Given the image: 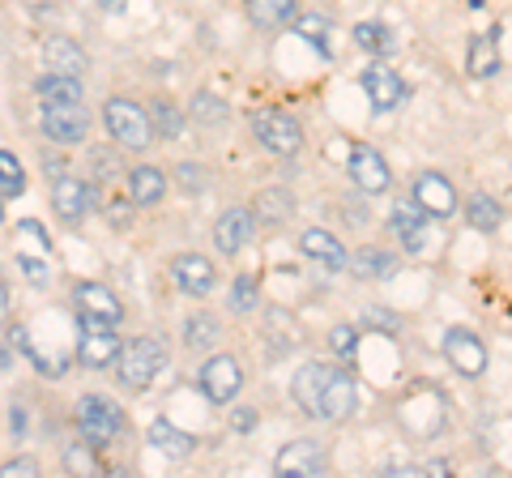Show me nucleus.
Masks as SVG:
<instances>
[{
  "mask_svg": "<svg viewBox=\"0 0 512 478\" xmlns=\"http://www.w3.org/2000/svg\"><path fill=\"white\" fill-rule=\"evenodd\" d=\"M116 376L124 389H150L158 376L167 372V342L158 333H146V338H133L124 342V355L116 363Z\"/></svg>",
  "mask_w": 512,
  "mask_h": 478,
  "instance_id": "1",
  "label": "nucleus"
},
{
  "mask_svg": "<svg viewBox=\"0 0 512 478\" xmlns=\"http://www.w3.org/2000/svg\"><path fill=\"white\" fill-rule=\"evenodd\" d=\"M77 325H82V342H77V359L86 368H116L124 355V342L116 333V321H103V316L77 312Z\"/></svg>",
  "mask_w": 512,
  "mask_h": 478,
  "instance_id": "2",
  "label": "nucleus"
},
{
  "mask_svg": "<svg viewBox=\"0 0 512 478\" xmlns=\"http://www.w3.org/2000/svg\"><path fill=\"white\" fill-rule=\"evenodd\" d=\"M103 120H107V133L116 146L124 150H146L154 141V120L146 107H137L133 99H111L103 107Z\"/></svg>",
  "mask_w": 512,
  "mask_h": 478,
  "instance_id": "3",
  "label": "nucleus"
},
{
  "mask_svg": "<svg viewBox=\"0 0 512 478\" xmlns=\"http://www.w3.org/2000/svg\"><path fill=\"white\" fill-rule=\"evenodd\" d=\"M77 427H82V440L107 449V444L124 432V414L116 402H107L103 393H86L82 402H77Z\"/></svg>",
  "mask_w": 512,
  "mask_h": 478,
  "instance_id": "4",
  "label": "nucleus"
},
{
  "mask_svg": "<svg viewBox=\"0 0 512 478\" xmlns=\"http://www.w3.org/2000/svg\"><path fill=\"white\" fill-rule=\"evenodd\" d=\"M39 129L60 146H77L90 133V111L86 103H39Z\"/></svg>",
  "mask_w": 512,
  "mask_h": 478,
  "instance_id": "5",
  "label": "nucleus"
},
{
  "mask_svg": "<svg viewBox=\"0 0 512 478\" xmlns=\"http://www.w3.org/2000/svg\"><path fill=\"white\" fill-rule=\"evenodd\" d=\"M252 133L269 154H278V158H295L299 146H303L299 124L286 116V111H252Z\"/></svg>",
  "mask_w": 512,
  "mask_h": 478,
  "instance_id": "6",
  "label": "nucleus"
},
{
  "mask_svg": "<svg viewBox=\"0 0 512 478\" xmlns=\"http://www.w3.org/2000/svg\"><path fill=\"white\" fill-rule=\"evenodd\" d=\"M239 389H244V368H239V359L231 355H210L201 368V393L210 397L214 406H227L239 397Z\"/></svg>",
  "mask_w": 512,
  "mask_h": 478,
  "instance_id": "7",
  "label": "nucleus"
},
{
  "mask_svg": "<svg viewBox=\"0 0 512 478\" xmlns=\"http://www.w3.org/2000/svg\"><path fill=\"white\" fill-rule=\"evenodd\" d=\"M444 359L453 363V372H461V376H483L487 372V346H483V338H478L474 329H448L444 333Z\"/></svg>",
  "mask_w": 512,
  "mask_h": 478,
  "instance_id": "8",
  "label": "nucleus"
},
{
  "mask_svg": "<svg viewBox=\"0 0 512 478\" xmlns=\"http://www.w3.org/2000/svg\"><path fill=\"white\" fill-rule=\"evenodd\" d=\"M252 235H256V218H252V210H244V205L222 210V218L214 222V248L222 252V257L244 252L252 244Z\"/></svg>",
  "mask_w": 512,
  "mask_h": 478,
  "instance_id": "9",
  "label": "nucleus"
},
{
  "mask_svg": "<svg viewBox=\"0 0 512 478\" xmlns=\"http://www.w3.org/2000/svg\"><path fill=\"white\" fill-rule=\"evenodd\" d=\"M427 210L414 197L406 201H393V210H389V231L402 239V248L406 252H423L427 248Z\"/></svg>",
  "mask_w": 512,
  "mask_h": 478,
  "instance_id": "10",
  "label": "nucleus"
},
{
  "mask_svg": "<svg viewBox=\"0 0 512 478\" xmlns=\"http://www.w3.org/2000/svg\"><path fill=\"white\" fill-rule=\"evenodd\" d=\"M325 466H329V457H325V449H320L316 440H291L274 457V470L278 474H295V478H320Z\"/></svg>",
  "mask_w": 512,
  "mask_h": 478,
  "instance_id": "11",
  "label": "nucleus"
},
{
  "mask_svg": "<svg viewBox=\"0 0 512 478\" xmlns=\"http://www.w3.org/2000/svg\"><path fill=\"white\" fill-rule=\"evenodd\" d=\"M52 210L64 222H82L94 210V184L77 180V175H60V180L52 184Z\"/></svg>",
  "mask_w": 512,
  "mask_h": 478,
  "instance_id": "12",
  "label": "nucleus"
},
{
  "mask_svg": "<svg viewBox=\"0 0 512 478\" xmlns=\"http://www.w3.org/2000/svg\"><path fill=\"white\" fill-rule=\"evenodd\" d=\"M333 372H338V368H329V363H303V368L295 372L291 397H295V406L308 414V419H316V414H320V397H325Z\"/></svg>",
  "mask_w": 512,
  "mask_h": 478,
  "instance_id": "13",
  "label": "nucleus"
},
{
  "mask_svg": "<svg viewBox=\"0 0 512 478\" xmlns=\"http://www.w3.org/2000/svg\"><path fill=\"white\" fill-rule=\"evenodd\" d=\"M346 171H350V180H355L359 193H384V188H389V180H393L389 163H384V154L372 150V146H355V150H350Z\"/></svg>",
  "mask_w": 512,
  "mask_h": 478,
  "instance_id": "14",
  "label": "nucleus"
},
{
  "mask_svg": "<svg viewBox=\"0 0 512 478\" xmlns=\"http://www.w3.org/2000/svg\"><path fill=\"white\" fill-rule=\"evenodd\" d=\"M355 406H359V385H355V376L338 368V372H333V380H329L325 397H320V414H316V419H320V423H342V419H350V414H355Z\"/></svg>",
  "mask_w": 512,
  "mask_h": 478,
  "instance_id": "15",
  "label": "nucleus"
},
{
  "mask_svg": "<svg viewBox=\"0 0 512 478\" xmlns=\"http://www.w3.org/2000/svg\"><path fill=\"white\" fill-rule=\"evenodd\" d=\"M410 197L419 201L431 218H448V214L457 210V188L448 184L440 171H423L419 180H414V193Z\"/></svg>",
  "mask_w": 512,
  "mask_h": 478,
  "instance_id": "16",
  "label": "nucleus"
},
{
  "mask_svg": "<svg viewBox=\"0 0 512 478\" xmlns=\"http://www.w3.org/2000/svg\"><path fill=\"white\" fill-rule=\"evenodd\" d=\"M363 90H367V99H372L376 111H393V107L406 103V82L393 69H384V65H367L363 69Z\"/></svg>",
  "mask_w": 512,
  "mask_h": 478,
  "instance_id": "17",
  "label": "nucleus"
},
{
  "mask_svg": "<svg viewBox=\"0 0 512 478\" xmlns=\"http://www.w3.org/2000/svg\"><path fill=\"white\" fill-rule=\"evenodd\" d=\"M171 274L180 282V291H188V295H210L218 282L210 257H201V252H180V257L171 261Z\"/></svg>",
  "mask_w": 512,
  "mask_h": 478,
  "instance_id": "18",
  "label": "nucleus"
},
{
  "mask_svg": "<svg viewBox=\"0 0 512 478\" xmlns=\"http://www.w3.org/2000/svg\"><path fill=\"white\" fill-rule=\"evenodd\" d=\"M43 60H47V73H60V77H82L90 69V56L64 35H52L43 43Z\"/></svg>",
  "mask_w": 512,
  "mask_h": 478,
  "instance_id": "19",
  "label": "nucleus"
},
{
  "mask_svg": "<svg viewBox=\"0 0 512 478\" xmlns=\"http://www.w3.org/2000/svg\"><path fill=\"white\" fill-rule=\"evenodd\" d=\"M73 304H77V312L103 316V321H116V325H120V316H124L120 299L111 295V286H103V282H82V286L73 291Z\"/></svg>",
  "mask_w": 512,
  "mask_h": 478,
  "instance_id": "20",
  "label": "nucleus"
},
{
  "mask_svg": "<svg viewBox=\"0 0 512 478\" xmlns=\"http://www.w3.org/2000/svg\"><path fill=\"white\" fill-rule=\"evenodd\" d=\"M299 248L308 252L312 261H320L325 269H342L346 265V248L338 244V235H329V231H320V227H308L299 235Z\"/></svg>",
  "mask_w": 512,
  "mask_h": 478,
  "instance_id": "21",
  "label": "nucleus"
},
{
  "mask_svg": "<svg viewBox=\"0 0 512 478\" xmlns=\"http://www.w3.org/2000/svg\"><path fill=\"white\" fill-rule=\"evenodd\" d=\"M128 193H133V205H158L167 197V175L163 167H133L128 175Z\"/></svg>",
  "mask_w": 512,
  "mask_h": 478,
  "instance_id": "22",
  "label": "nucleus"
},
{
  "mask_svg": "<svg viewBox=\"0 0 512 478\" xmlns=\"http://www.w3.org/2000/svg\"><path fill=\"white\" fill-rule=\"evenodd\" d=\"M146 436H150L154 449H158V453H167L171 461H184V457L192 453V444H197V440H192L188 432H180V427L167 423V419H154Z\"/></svg>",
  "mask_w": 512,
  "mask_h": 478,
  "instance_id": "23",
  "label": "nucleus"
},
{
  "mask_svg": "<svg viewBox=\"0 0 512 478\" xmlns=\"http://www.w3.org/2000/svg\"><path fill=\"white\" fill-rule=\"evenodd\" d=\"M248 18L261 30H278V26H291L299 18V9L295 0H248Z\"/></svg>",
  "mask_w": 512,
  "mask_h": 478,
  "instance_id": "24",
  "label": "nucleus"
},
{
  "mask_svg": "<svg viewBox=\"0 0 512 478\" xmlns=\"http://www.w3.org/2000/svg\"><path fill=\"white\" fill-rule=\"evenodd\" d=\"M350 274L367 278V282H380V278H393L397 274V261L384 248H359L355 257H350Z\"/></svg>",
  "mask_w": 512,
  "mask_h": 478,
  "instance_id": "25",
  "label": "nucleus"
},
{
  "mask_svg": "<svg viewBox=\"0 0 512 478\" xmlns=\"http://www.w3.org/2000/svg\"><path fill=\"white\" fill-rule=\"evenodd\" d=\"M39 103H82V77H60V73H47L39 77Z\"/></svg>",
  "mask_w": 512,
  "mask_h": 478,
  "instance_id": "26",
  "label": "nucleus"
},
{
  "mask_svg": "<svg viewBox=\"0 0 512 478\" xmlns=\"http://www.w3.org/2000/svg\"><path fill=\"white\" fill-rule=\"evenodd\" d=\"M295 214V197L286 188H261L256 193V218L261 222H286Z\"/></svg>",
  "mask_w": 512,
  "mask_h": 478,
  "instance_id": "27",
  "label": "nucleus"
},
{
  "mask_svg": "<svg viewBox=\"0 0 512 478\" xmlns=\"http://www.w3.org/2000/svg\"><path fill=\"white\" fill-rule=\"evenodd\" d=\"M466 222L474 231H495L504 222V210H500V201L495 197H487V193H474L470 201H466Z\"/></svg>",
  "mask_w": 512,
  "mask_h": 478,
  "instance_id": "28",
  "label": "nucleus"
},
{
  "mask_svg": "<svg viewBox=\"0 0 512 478\" xmlns=\"http://www.w3.org/2000/svg\"><path fill=\"white\" fill-rule=\"evenodd\" d=\"M466 69H470V77H491L495 69H500V52H495V39L491 35H474L470 39Z\"/></svg>",
  "mask_w": 512,
  "mask_h": 478,
  "instance_id": "29",
  "label": "nucleus"
},
{
  "mask_svg": "<svg viewBox=\"0 0 512 478\" xmlns=\"http://www.w3.org/2000/svg\"><path fill=\"white\" fill-rule=\"evenodd\" d=\"M355 43L363 47V52H372V56H393V30L389 26H380V22H359L355 26Z\"/></svg>",
  "mask_w": 512,
  "mask_h": 478,
  "instance_id": "30",
  "label": "nucleus"
},
{
  "mask_svg": "<svg viewBox=\"0 0 512 478\" xmlns=\"http://www.w3.org/2000/svg\"><path fill=\"white\" fill-rule=\"evenodd\" d=\"M150 120H154V133L158 137H167V141H175L184 133V124H188V116L175 103H167V99H158L154 107H150Z\"/></svg>",
  "mask_w": 512,
  "mask_h": 478,
  "instance_id": "31",
  "label": "nucleus"
},
{
  "mask_svg": "<svg viewBox=\"0 0 512 478\" xmlns=\"http://www.w3.org/2000/svg\"><path fill=\"white\" fill-rule=\"evenodd\" d=\"M184 342L192 346V350H210L214 342H218V321L214 316H188L184 321Z\"/></svg>",
  "mask_w": 512,
  "mask_h": 478,
  "instance_id": "32",
  "label": "nucleus"
},
{
  "mask_svg": "<svg viewBox=\"0 0 512 478\" xmlns=\"http://www.w3.org/2000/svg\"><path fill=\"white\" fill-rule=\"evenodd\" d=\"M188 111H192V120H201V124H222V120H227V103H222L214 90H197V94H192Z\"/></svg>",
  "mask_w": 512,
  "mask_h": 478,
  "instance_id": "33",
  "label": "nucleus"
},
{
  "mask_svg": "<svg viewBox=\"0 0 512 478\" xmlns=\"http://www.w3.org/2000/svg\"><path fill=\"white\" fill-rule=\"evenodd\" d=\"M22 188H26V171H22L18 158L5 150V154H0V197H5V201H18Z\"/></svg>",
  "mask_w": 512,
  "mask_h": 478,
  "instance_id": "34",
  "label": "nucleus"
},
{
  "mask_svg": "<svg viewBox=\"0 0 512 478\" xmlns=\"http://www.w3.org/2000/svg\"><path fill=\"white\" fill-rule=\"evenodd\" d=\"M99 444H90V440H82V444H73L69 453H64V466H69L73 474H103V461H99Z\"/></svg>",
  "mask_w": 512,
  "mask_h": 478,
  "instance_id": "35",
  "label": "nucleus"
},
{
  "mask_svg": "<svg viewBox=\"0 0 512 478\" xmlns=\"http://www.w3.org/2000/svg\"><path fill=\"white\" fill-rule=\"evenodd\" d=\"M86 163H90V167H86V180H90V184L116 180V167H120V163H116V154H111V150H90Z\"/></svg>",
  "mask_w": 512,
  "mask_h": 478,
  "instance_id": "36",
  "label": "nucleus"
},
{
  "mask_svg": "<svg viewBox=\"0 0 512 478\" xmlns=\"http://www.w3.org/2000/svg\"><path fill=\"white\" fill-rule=\"evenodd\" d=\"M295 26H299V35L316 47V52L329 56V22H320V18H312V13H308V18H295Z\"/></svg>",
  "mask_w": 512,
  "mask_h": 478,
  "instance_id": "37",
  "label": "nucleus"
},
{
  "mask_svg": "<svg viewBox=\"0 0 512 478\" xmlns=\"http://www.w3.org/2000/svg\"><path fill=\"white\" fill-rule=\"evenodd\" d=\"M18 269L26 274V282H30V286H47V282H52V269H47V261L26 257V252H18Z\"/></svg>",
  "mask_w": 512,
  "mask_h": 478,
  "instance_id": "38",
  "label": "nucleus"
},
{
  "mask_svg": "<svg viewBox=\"0 0 512 478\" xmlns=\"http://www.w3.org/2000/svg\"><path fill=\"white\" fill-rule=\"evenodd\" d=\"M329 346L338 350V355H355L359 329H355V325H333V329H329Z\"/></svg>",
  "mask_w": 512,
  "mask_h": 478,
  "instance_id": "39",
  "label": "nucleus"
},
{
  "mask_svg": "<svg viewBox=\"0 0 512 478\" xmlns=\"http://www.w3.org/2000/svg\"><path fill=\"white\" fill-rule=\"evenodd\" d=\"M231 308H235V312H252V308H256V282H252V278H239V282L231 286Z\"/></svg>",
  "mask_w": 512,
  "mask_h": 478,
  "instance_id": "40",
  "label": "nucleus"
},
{
  "mask_svg": "<svg viewBox=\"0 0 512 478\" xmlns=\"http://www.w3.org/2000/svg\"><path fill=\"white\" fill-rule=\"evenodd\" d=\"M175 180H180L184 188H192V193H201V188H205V175H201L197 163H180V167H175Z\"/></svg>",
  "mask_w": 512,
  "mask_h": 478,
  "instance_id": "41",
  "label": "nucleus"
},
{
  "mask_svg": "<svg viewBox=\"0 0 512 478\" xmlns=\"http://www.w3.org/2000/svg\"><path fill=\"white\" fill-rule=\"evenodd\" d=\"M30 474H39V461H30V457L5 461V478H30Z\"/></svg>",
  "mask_w": 512,
  "mask_h": 478,
  "instance_id": "42",
  "label": "nucleus"
},
{
  "mask_svg": "<svg viewBox=\"0 0 512 478\" xmlns=\"http://www.w3.org/2000/svg\"><path fill=\"white\" fill-rule=\"evenodd\" d=\"M9 432H13V436H22V432H26V414H22V406H18V402L9 406Z\"/></svg>",
  "mask_w": 512,
  "mask_h": 478,
  "instance_id": "43",
  "label": "nucleus"
},
{
  "mask_svg": "<svg viewBox=\"0 0 512 478\" xmlns=\"http://www.w3.org/2000/svg\"><path fill=\"white\" fill-rule=\"evenodd\" d=\"M231 423H235V432H252V427H256V414H252V410H235Z\"/></svg>",
  "mask_w": 512,
  "mask_h": 478,
  "instance_id": "44",
  "label": "nucleus"
},
{
  "mask_svg": "<svg viewBox=\"0 0 512 478\" xmlns=\"http://www.w3.org/2000/svg\"><path fill=\"white\" fill-rule=\"evenodd\" d=\"M18 231H22V235H35V239H39V244H43V248H47V244H52V239H47V235H43V227H39V222H30V218H26V222H18Z\"/></svg>",
  "mask_w": 512,
  "mask_h": 478,
  "instance_id": "45",
  "label": "nucleus"
},
{
  "mask_svg": "<svg viewBox=\"0 0 512 478\" xmlns=\"http://www.w3.org/2000/svg\"><path fill=\"white\" fill-rule=\"evenodd\" d=\"M367 325H380V329H397V316H384V312H367Z\"/></svg>",
  "mask_w": 512,
  "mask_h": 478,
  "instance_id": "46",
  "label": "nucleus"
},
{
  "mask_svg": "<svg viewBox=\"0 0 512 478\" xmlns=\"http://www.w3.org/2000/svg\"><path fill=\"white\" fill-rule=\"evenodd\" d=\"M99 5H103V9H124L128 0H99Z\"/></svg>",
  "mask_w": 512,
  "mask_h": 478,
  "instance_id": "47",
  "label": "nucleus"
}]
</instances>
